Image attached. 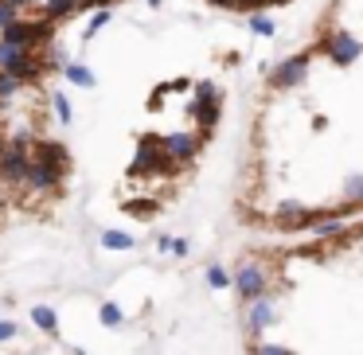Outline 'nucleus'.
<instances>
[{
	"label": "nucleus",
	"instance_id": "1",
	"mask_svg": "<svg viewBox=\"0 0 363 355\" xmlns=\"http://www.w3.org/2000/svg\"><path fill=\"white\" fill-rule=\"evenodd\" d=\"M230 215L262 238L363 215V0H320L305 35L262 71Z\"/></svg>",
	"mask_w": 363,
	"mask_h": 355
},
{
	"label": "nucleus",
	"instance_id": "2",
	"mask_svg": "<svg viewBox=\"0 0 363 355\" xmlns=\"http://www.w3.org/2000/svg\"><path fill=\"white\" fill-rule=\"evenodd\" d=\"M230 293L242 355H363V215L250 242Z\"/></svg>",
	"mask_w": 363,
	"mask_h": 355
},
{
	"label": "nucleus",
	"instance_id": "3",
	"mask_svg": "<svg viewBox=\"0 0 363 355\" xmlns=\"http://www.w3.org/2000/svg\"><path fill=\"white\" fill-rule=\"evenodd\" d=\"M67 32L0 0V242L51 227L79 188Z\"/></svg>",
	"mask_w": 363,
	"mask_h": 355
},
{
	"label": "nucleus",
	"instance_id": "4",
	"mask_svg": "<svg viewBox=\"0 0 363 355\" xmlns=\"http://www.w3.org/2000/svg\"><path fill=\"white\" fill-rule=\"evenodd\" d=\"M203 4H211V9L219 12H242V16H254V12H269V9H285L289 0H203Z\"/></svg>",
	"mask_w": 363,
	"mask_h": 355
}]
</instances>
